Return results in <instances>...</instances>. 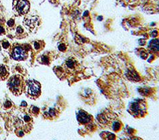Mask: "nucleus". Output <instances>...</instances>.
Instances as JSON below:
<instances>
[{
    "mask_svg": "<svg viewBox=\"0 0 159 140\" xmlns=\"http://www.w3.org/2000/svg\"><path fill=\"white\" fill-rule=\"evenodd\" d=\"M8 87L15 95H20L24 91L25 84L24 79L20 75H13L8 81Z\"/></svg>",
    "mask_w": 159,
    "mask_h": 140,
    "instance_id": "1",
    "label": "nucleus"
},
{
    "mask_svg": "<svg viewBox=\"0 0 159 140\" xmlns=\"http://www.w3.org/2000/svg\"><path fill=\"white\" fill-rule=\"evenodd\" d=\"M146 102L143 100H136L131 103L129 107V112L134 117L140 118L144 117L146 113Z\"/></svg>",
    "mask_w": 159,
    "mask_h": 140,
    "instance_id": "2",
    "label": "nucleus"
},
{
    "mask_svg": "<svg viewBox=\"0 0 159 140\" xmlns=\"http://www.w3.org/2000/svg\"><path fill=\"white\" fill-rule=\"evenodd\" d=\"M11 56L15 60H25L28 59V49L26 44H14L11 50Z\"/></svg>",
    "mask_w": 159,
    "mask_h": 140,
    "instance_id": "3",
    "label": "nucleus"
},
{
    "mask_svg": "<svg viewBox=\"0 0 159 140\" xmlns=\"http://www.w3.org/2000/svg\"><path fill=\"white\" fill-rule=\"evenodd\" d=\"M14 10L19 15L26 14L30 10V3L28 0H14Z\"/></svg>",
    "mask_w": 159,
    "mask_h": 140,
    "instance_id": "4",
    "label": "nucleus"
},
{
    "mask_svg": "<svg viewBox=\"0 0 159 140\" xmlns=\"http://www.w3.org/2000/svg\"><path fill=\"white\" fill-rule=\"evenodd\" d=\"M27 91L32 98L39 97L41 93L40 84L36 81H29L27 82Z\"/></svg>",
    "mask_w": 159,
    "mask_h": 140,
    "instance_id": "5",
    "label": "nucleus"
},
{
    "mask_svg": "<svg viewBox=\"0 0 159 140\" xmlns=\"http://www.w3.org/2000/svg\"><path fill=\"white\" fill-rule=\"evenodd\" d=\"M91 116L84 112H80L77 115V119L79 121H80L81 123H88L91 120Z\"/></svg>",
    "mask_w": 159,
    "mask_h": 140,
    "instance_id": "6",
    "label": "nucleus"
},
{
    "mask_svg": "<svg viewBox=\"0 0 159 140\" xmlns=\"http://www.w3.org/2000/svg\"><path fill=\"white\" fill-rule=\"evenodd\" d=\"M8 75H9V71L6 66L0 64V80L5 81Z\"/></svg>",
    "mask_w": 159,
    "mask_h": 140,
    "instance_id": "7",
    "label": "nucleus"
},
{
    "mask_svg": "<svg viewBox=\"0 0 159 140\" xmlns=\"http://www.w3.org/2000/svg\"><path fill=\"white\" fill-rule=\"evenodd\" d=\"M44 114L45 115V117L47 118L50 117L51 119H54V118L56 117V115L58 113V112L56 109L51 108V109H49L48 111H47V112H45Z\"/></svg>",
    "mask_w": 159,
    "mask_h": 140,
    "instance_id": "8",
    "label": "nucleus"
},
{
    "mask_svg": "<svg viewBox=\"0 0 159 140\" xmlns=\"http://www.w3.org/2000/svg\"><path fill=\"white\" fill-rule=\"evenodd\" d=\"M30 112H31L32 115H37L39 113V109L36 107H32V108L30 109Z\"/></svg>",
    "mask_w": 159,
    "mask_h": 140,
    "instance_id": "9",
    "label": "nucleus"
},
{
    "mask_svg": "<svg viewBox=\"0 0 159 140\" xmlns=\"http://www.w3.org/2000/svg\"><path fill=\"white\" fill-rule=\"evenodd\" d=\"M66 67L70 68H73L75 67V63H74V61L72 60H68L67 61H66Z\"/></svg>",
    "mask_w": 159,
    "mask_h": 140,
    "instance_id": "10",
    "label": "nucleus"
},
{
    "mask_svg": "<svg viewBox=\"0 0 159 140\" xmlns=\"http://www.w3.org/2000/svg\"><path fill=\"white\" fill-rule=\"evenodd\" d=\"M2 46L4 49H7L10 46V43L7 40H3L2 42Z\"/></svg>",
    "mask_w": 159,
    "mask_h": 140,
    "instance_id": "11",
    "label": "nucleus"
},
{
    "mask_svg": "<svg viewBox=\"0 0 159 140\" xmlns=\"http://www.w3.org/2000/svg\"><path fill=\"white\" fill-rule=\"evenodd\" d=\"M41 60H43V63H44V64H48L49 63V58L48 56H42Z\"/></svg>",
    "mask_w": 159,
    "mask_h": 140,
    "instance_id": "12",
    "label": "nucleus"
},
{
    "mask_svg": "<svg viewBox=\"0 0 159 140\" xmlns=\"http://www.w3.org/2000/svg\"><path fill=\"white\" fill-rule=\"evenodd\" d=\"M40 42L39 41V42H35L34 43V48L36 49V50H39L40 48H42V46H40L41 44H40Z\"/></svg>",
    "mask_w": 159,
    "mask_h": 140,
    "instance_id": "13",
    "label": "nucleus"
},
{
    "mask_svg": "<svg viewBox=\"0 0 159 140\" xmlns=\"http://www.w3.org/2000/svg\"><path fill=\"white\" fill-rule=\"evenodd\" d=\"M120 123L118 122H116L114 124V126H113V128H114L116 131H117L120 129Z\"/></svg>",
    "mask_w": 159,
    "mask_h": 140,
    "instance_id": "14",
    "label": "nucleus"
},
{
    "mask_svg": "<svg viewBox=\"0 0 159 140\" xmlns=\"http://www.w3.org/2000/svg\"><path fill=\"white\" fill-rule=\"evenodd\" d=\"M23 32H24V30H23V29H22V27L18 26L17 28V30H16V33H17L18 34H23V33H22Z\"/></svg>",
    "mask_w": 159,
    "mask_h": 140,
    "instance_id": "15",
    "label": "nucleus"
},
{
    "mask_svg": "<svg viewBox=\"0 0 159 140\" xmlns=\"http://www.w3.org/2000/svg\"><path fill=\"white\" fill-rule=\"evenodd\" d=\"M58 48H59V50L61 51H65L66 50V46L65 44H61L59 45V46H58Z\"/></svg>",
    "mask_w": 159,
    "mask_h": 140,
    "instance_id": "16",
    "label": "nucleus"
},
{
    "mask_svg": "<svg viewBox=\"0 0 159 140\" xmlns=\"http://www.w3.org/2000/svg\"><path fill=\"white\" fill-rule=\"evenodd\" d=\"M7 26H10V27L13 26L14 24V20H9V21H8V22H7Z\"/></svg>",
    "mask_w": 159,
    "mask_h": 140,
    "instance_id": "17",
    "label": "nucleus"
},
{
    "mask_svg": "<svg viewBox=\"0 0 159 140\" xmlns=\"http://www.w3.org/2000/svg\"><path fill=\"white\" fill-rule=\"evenodd\" d=\"M11 106V102H10V101H6V102L5 103V107H6L7 109L10 108Z\"/></svg>",
    "mask_w": 159,
    "mask_h": 140,
    "instance_id": "18",
    "label": "nucleus"
},
{
    "mask_svg": "<svg viewBox=\"0 0 159 140\" xmlns=\"http://www.w3.org/2000/svg\"><path fill=\"white\" fill-rule=\"evenodd\" d=\"M4 34L5 33V30H4V28L3 27H0V34Z\"/></svg>",
    "mask_w": 159,
    "mask_h": 140,
    "instance_id": "19",
    "label": "nucleus"
},
{
    "mask_svg": "<svg viewBox=\"0 0 159 140\" xmlns=\"http://www.w3.org/2000/svg\"><path fill=\"white\" fill-rule=\"evenodd\" d=\"M27 105V104H26V103L25 102V101H24L22 103V106H26Z\"/></svg>",
    "mask_w": 159,
    "mask_h": 140,
    "instance_id": "20",
    "label": "nucleus"
}]
</instances>
